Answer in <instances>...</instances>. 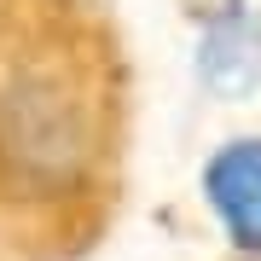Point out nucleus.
I'll use <instances>...</instances> for the list:
<instances>
[{
  "instance_id": "f257e3e1",
  "label": "nucleus",
  "mask_w": 261,
  "mask_h": 261,
  "mask_svg": "<svg viewBox=\"0 0 261 261\" xmlns=\"http://www.w3.org/2000/svg\"><path fill=\"white\" fill-rule=\"evenodd\" d=\"M203 197L238 250H261V140H226L203 168Z\"/></svg>"
},
{
  "instance_id": "f03ea898",
  "label": "nucleus",
  "mask_w": 261,
  "mask_h": 261,
  "mask_svg": "<svg viewBox=\"0 0 261 261\" xmlns=\"http://www.w3.org/2000/svg\"><path fill=\"white\" fill-rule=\"evenodd\" d=\"M197 75L215 87V93L238 99L261 82V23L244 6H226L203 23V41H197Z\"/></svg>"
}]
</instances>
